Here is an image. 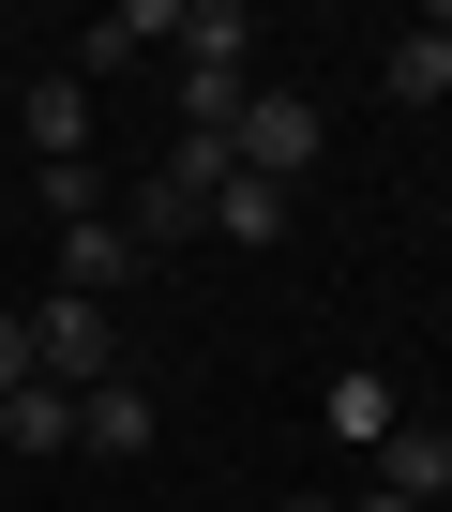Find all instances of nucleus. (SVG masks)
<instances>
[{
	"label": "nucleus",
	"instance_id": "1",
	"mask_svg": "<svg viewBox=\"0 0 452 512\" xmlns=\"http://www.w3.org/2000/svg\"><path fill=\"white\" fill-rule=\"evenodd\" d=\"M226 181H242V151H226V136H166V166H136V211H121L136 256H151V241H196Z\"/></svg>",
	"mask_w": 452,
	"mask_h": 512
},
{
	"label": "nucleus",
	"instance_id": "2",
	"mask_svg": "<svg viewBox=\"0 0 452 512\" xmlns=\"http://www.w3.org/2000/svg\"><path fill=\"white\" fill-rule=\"evenodd\" d=\"M226 151H242V181L302 196V166L332 151V106H317V91H242V136H226Z\"/></svg>",
	"mask_w": 452,
	"mask_h": 512
},
{
	"label": "nucleus",
	"instance_id": "3",
	"mask_svg": "<svg viewBox=\"0 0 452 512\" xmlns=\"http://www.w3.org/2000/svg\"><path fill=\"white\" fill-rule=\"evenodd\" d=\"M31 377H46V392H106V302L46 287V302H31Z\"/></svg>",
	"mask_w": 452,
	"mask_h": 512
},
{
	"label": "nucleus",
	"instance_id": "4",
	"mask_svg": "<svg viewBox=\"0 0 452 512\" xmlns=\"http://www.w3.org/2000/svg\"><path fill=\"white\" fill-rule=\"evenodd\" d=\"M16 136H31V166H91V76H76V61L31 76V91H16Z\"/></svg>",
	"mask_w": 452,
	"mask_h": 512
},
{
	"label": "nucleus",
	"instance_id": "5",
	"mask_svg": "<svg viewBox=\"0 0 452 512\" xmlns=\"http://www.w3.org/2000/svg\"><path fill=\"white\" fill-rule=\"evenodd\" d=\"M377 497L437 512V497H452V422H392V437H377Z\"/></svg>",
	"mask_w": 452,
	"mask_h": 512
},
{
	"label": "nucleus",
	"instance_id": "6",
	"mask_svg": "<svg viewBox=\"0 0 452 512\" xmlns=\"http://www.w3.org/2000/svg\"><path fill=\"white\" fill-rule=\"evenodd\" d=\"M136 272H151V256H136V226H121V211L61 226V287H76V302H106V287H136Z\"/></svg>",
	"mask_w": 452,
	"mask_h": 512
},
{
	"label": "nucleus",
	"instance_id": "7",
	"mask_svg": "<svg viewBox=\"0 0 452 512\" xmlns=\"http://www.w3.org/2000/svg\"><path fill=\"white\" fill-rule=\"evenodd\" d=\"M377 91H392V106H452V16H407L392 61H377Z\"/></svg>",
	"mask_w": 452,
	"mask_h": 512
},
{
	"label": "nucleus",
	"instance_id": "8",
	"mask_svg": "<svg viewBox=\"0 0 452 512\" xmlns=\"http://www.w3.org/2000/svg\"><path fill=\"white\" fill-rule=\"evenodd\" d=\"M317 422H332V437H347V452H377V437H392V422H407V392H392V377H377V362H347V377H332V392H317Z\"/></svg>",
	"mask_w": 452,
	"mask_h": 512
},
{
	"label": "nucleus",
	"instance_id": "9",
	"mask_svg": "<svg viewBox=\"0 0 452 512\" xmlns=\"http://www.w3.org/2000/svg\"><path fill=\"white\" fill-rule=\"evenodd\" d=\"M76 452H106V467H136V452H151V392H136V377H106V392H76Z\"/></svg>",
	"mask_w": 452,
	"mask_h": 512
},
{
	"label": "nucleus",
	"instance_id": "10",
	"mask_svg": "<svg viewBox=\"0 0 452 512\" xmlns=\"http://www.w3.org/2000/svg\"><path fill=\"white\" fill-rule=\"evenodd\" d=\"M242 46H257L242 0H181V76H242Z\"/></svg>",
	"mask_w": 452,
	"mask_h": 512
},
{
	"label": "nucleus",
	"instance_id": "11",
	"mask_svg": "<svg viewBox=\"0 0 452 512\" xmlns=\"http://www.w3.org/2000/svg\"><path fill=\"white\" fill-rule=\"evenodd\" d=\"M287 211H302V196H272V181H226V196H211V241L272 256V241H287Z\"/></svg>",
	"mask_w": 452,
	"mask_h": 512
},
{
	"label": "nucleus",
	"instance_id": "12",
	"mask_svg": "<svg viewBox=\"0 0 452 512\" xmlns=\"http://www.w3.org/2000/svg\"><path fill=\"white\" fill-rule=\"evenodd\" d=\"M0 452H76V392H16V407H0Z\"/></svg>",
	"mask_w": 452,
	"mask_h": 512
},
{
	"label": "nucleus",
	"instance_id": "13",
	"mask_svg": "<svg viewBox=\"0 0 452 512\" xmlns=\"http://www.w3.org/2000/svg\"><path fill=\"white\" fill-rule=\"evenodd\" d=\"M242 91L257 76H181V136H242Z\"/></svg>",
	"mask_w": 452,
	"mask_h": 512
},
{
	"label": "nucleus",
	"instance_id": "14",
	"mask_svg": "<svg viewBox=\"0 0 452 512\" xmlns=\"http://www.w3.org/2000/svg\"><path fill=\"white\" fill-rule=\"evenodd\" d=\"M31 196H46L61 226H91V211H106V166H31Z\"/></svg>",
	"mask_w": 452,
	"mask_h": 512
},
{
	"label": "nucleus",
	"instance_id": "15",
	"mask_svg": "<svg viewBox=\"0 0 452 512\" xmlns=\"http://www.w3.org/2000/svg\"><path fill=\"white\" fill-rule=\"evenodd\" d=\"M31 392V317H0V407Z\"/></svg>",
	"mask_w": 452,
	"mask_h": 512
},
{
	"label": "nucleus",
	"instance_id": "16",
	"mask_svg": "<svg viewBox=\"0 0 452 512\" xmlns=\"http://www.w3.org/2000/svg\"><path fill=\"white\" fill-rule=\"evenodd\" d=\"M287 512H347V497H287Z\"/></svg>",
	"mask_w": 452,
	"mask_h": 512
},
{
	"label": "nucleus",
	"instance_id": "17",
	"mask_svg": "<svg viewBox=\"0 0 452 512\" xmlns=\"http://www.w3.org/2000/svg\"><path fill=\"white\" fill-rule=\"evenodd\" d=\"M0 106H16V91H0Z\"/></svg>",
	"mask_w": 452,
	"mask_h": 512
}]
</instances>
